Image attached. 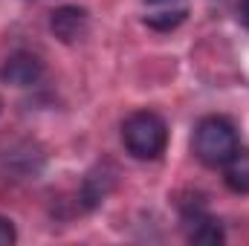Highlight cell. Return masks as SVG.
Listing matches in <instances>:
<instances>
[{
  "label": "cell",
  "instance_id": "52a82bcc",
  "mask_svg": "<svg viewBox=\"0 0 249 246\" xmlns=\"http://www.w3.org/2000/svg\"><path fill=\"white\" fill-rule=\"evenodd\" d=\"M113 174H116L113 168H96V171H90V174L84 177V183H81V200H84L87 209L99 206V203L110 194L113 180H116Z\"/></svg>",
  "mask_w": 249,
  "mask_h": 246
},
{
  "label": "cell",
  "instance_id": "ba28073f",
  "mask_svg": "<svg viewBox=\"0 0 249 246\" xmlns=\"http://www.w3.org/2000/svg\"><path fill=\"white\" fill-rule=\"evenodd\" d=\"M223 180L235 194H249V151H241L223 165Z\"/></svg>",
  "mask_w": 249,
  "mask_h": 246
},
{
  "label": "cell",
  "instance_id": "7a4b0ae2",
  "mask_svg": "<svg viewBox=\"0 0 249 246\" xmlns=\"http://www.w3.org/2000/svg\"><path fill=\"white\" fill-rule=\"evenodd\" d=\"M122 142L130 157H136V159H157V157L165 154L168 124L154 110H136L122 124Z\"/></svg>",
  "mask_w": 249,
  "mask_h": 246
},
{
  "label": "cell",
  "instance_id": "30bf717a",
  "mask_svg": "<svg viewBox=\"0 0 249 246\" xmlns=\"http://www.w3.org/2000/svg\"><path fill=\"white\" fill-rule=\"evenodd\" d=\"M241 20L249 26V0H241Z\"/></svg>",
  "mask_w": 249,
  "mask_h": 246
},
{
  "label": "cell",
  "instance_id": "277c9868",
  "mask_svg": "<svg viewBox=\"0 0 249 246\" xmlns=\"http://www.w3.org/2000/svg\"><path fill=\"white\" fill-rule=\"evenodd\" d=\"M50 29H53V35H55L61 44H75V41H81V38L87 35V29H90V15H87V9H81V6H61V9L53 12Z\"/></svg>",
  "mask_w": 249,
  "mask_h": 246
},
{
  "label": "cell",
  "instance_id": "3957f363",
  "mask_svg": "<svg viewBox=\"0 0 249 246\" xmlns=\"http://www.w3.org/2000/svg\"><path fill=\"white\" fill-rule=\"evenodd\" d=\"M183 229L191 244H223L226 241L220 223L203 209V203L183 206Z\"/></svg>",
  "mask_w": 249,
  "mask_h": 246
},
{
  "label": "cell",
  "instance_id": "8992f818",
  "mask_svg": "<svg viewBox=\"0 0 249 246\" xmlns=\"http://www.w3.org/2000/svg\"><path fill=\"white\" fill-rule=\"evenodd\" d=\"M188 18V0H145V23L157 32H171Z\"/></svg>",
  "mask_w": 249,
  "mask_h": 246
},
{
  "label": "cell",
  "instance_id": "6da1fadb",
  "mask_svg": "<svg viewBox=\"0 0 249 246\" xmlns=\"http://www.w3.org/2000/svg\"><path fill=\"white\" fill-rule=\"evenodd\" d=\"M194 157L209 165V168H223L241 148L238 130L226 116H206L194 127V139H191Z\"/></svg>",
  "mask_w": 249,
  "mask_h": 246
},
{
  "label": "cell",
  "instance_id": "9c48e42d",
  "mask_svg": "<svg viewBox=\"0 0 249 246\" xmlns=\"http://www.w3.org/2000/svg\"><path fill=\"white\" fill-rule=\"evenodd\" d=\"M15 241H18V232L12 226V220L9 217H0V246H12Z\"/></svg>",
  "mask_w": 249,
  "mask_h": 246
},
{
  "label": "cell",
  "instance_id": "5b68a950",
  "mask_svg": "<svg viewBox=\"0 0 249 246\" xmlns=\"http://www.w3.org/2000/svg\"><path fill=\"white\" fill-rule=\"evenodd\" d=\"M0 78L12 87H32L44 78V61L32 53H15L6 58L3 70H0Z\"/></svg>",
  "mask_w": 249,
  "mask_h": 246
}]
</instances>
